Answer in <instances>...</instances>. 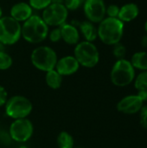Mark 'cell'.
I'll use <instances>...</instances> for the list:
<instances>
[{"instance_id": "1", "label": "cell", "mask_w": 147, "mask_h": 148, "mask_svg": "<svg viewBox=\"0 0 147 148\" xmlns=\"http://www.w3.org/2000/svg\"><path fill=\"white\" fill-rule=\"evenodd\" d=\"M98 24V38L104 44L114 46L120 42L124 34V23L119 18L106 16Z\"/></svg>"}, {"instance_id": "2", "label": "cell", "mask_w": 147, "mask_h": 148, "mask_svg": "<svg viewBox=\"0 0 147 148\" xmlns=\"http://www.w3.org/2000/svg\"><path fill=\"white\" fill-rule=\"evenodd\" d=\"M49 26L38 15H32L22 23V37L32 44H38L48 38Z\"/></svg>"}, {"instance_id": "3", "label": "cell", "mask_w": 147, "mask_h": 148, "mask_svg": "<svg viewBox=\"0 0 147 148\" xmlns=\"http://www.w3.org/2000/svg\"><path fill=\"white\" fill-rule=\"evenodd\" d=\"M57 61V53L49 46H38L34 49L30 54V62L32 65L36 69L45 73L55 69Z\"/></svg>"}, {"instance_id": "4", "label": "cell", "mask_w": 147, "mask_h": 148, "mask_svg": "<svg viewBox=\"0 0 147 148\" xmlns=\"http://www.w3.org/2000/svg\"><path fill=\"white\" fill-rule=\"evenodd\" d=\"M135 76V69L131 62L126 58L117 60L110 72V80L118 88H125L130 85L133 82Z\"/></svg>"}, {"instance_id": "5", "label": "cell", "mask_w": 147, "mask_h": 148, "mask_svg": "<svg viewBox=\"0 0 147 148\" xmlns=\"http://www.w3.org/2000/svg\"><path fill=\"white\" fill-rule=\"evenodd\" d=\"M81 67L94 68L100 62V52L94 42L82 41L75 45L73 55Z\"/></svg>"}, {"instance_id": "6", "label": "cell", "mask_w": 147, "mask_h": 148, "mask_svg": "<svg viewBox=\"0 0 147 148\" xmlns=\"http://www.w3.org/2000/svg\"><path fill=\"white\" fill-rule=\"evenodd\" d=\"M3 108L6 116L12 120L28 118L33 111V104L30 100L20 95L9 97Z\"/></svg>"}, {"instance_id": "7", "label": "cell", "mask_w": 147, "mask_h": 148, "mask_svg": "<svg viewBox=\"0 0 147 148\" xmlns=\"http://www.w3.org/2000/svg\"><path fill=\"white\" fill-rule=\"evenodd\" d=\"M22 37V23L10 16L0 18V42L5 46L16 43Z\"/></svg>"}, {"instance_id": "8", "label": "cell", "mask_w": 147, "mask_h": 148, "mask_svg": "<svg viewBox=\"0 0 147 148\" xmlns=\"http://www.w3.org/2000/svg\"><path fill=\"white\" fill-rule=\"evenodd\" d=\"M8 133L12 141L24 144L33 136L34 125L29 118L13 120L9 127Z\"/></svg>"}, {"instance_id": "9", "label": "cell", "mask_w": 147, "mask_h": 148, "mask_svg": "<svg viewBox=\"0 0 147 148\" xmlns=\"http://www.w3.org/2000/svg\"><path fill=\"white\" fill-rule=\"evenodd\" d=\"M68 16V10L63 3H51L42 10V18L49 27H60L66 23Z\"/></svg>"}, {"instance_id": "10", "label": "cell", "mask_w": 147, "mask_h": 148, "mask_svg": "<svg viewBox=\"0 0 147 148\" xmlns=\"http://www.w3.org/2000/svg\"><path fill=\"white\" fill-rule=\"evenodd\" d=\"M83 10L88 21L99 23L106 17V4L103 0H85Z\"/></svg>"}, {"instance_id": "11", "label": "cell", "mask_w": 147, "mask_h": 148, "mask_svg": "<svg viewBox=\"0 0 147 148\" xmlns=\"http://www.w3.org/2000/svg\"><path fill=\"white\" fill-rule=\"evenodd\" d=\"M144 102L138 95H130L123 97L117 103V110L124 114H134L140 111Z\"/></svg>"}, {"instance_id": "12", "label": "cell", "mask_w": 147, "mask_h": 148, "mask_svg": "<svg viewBox=\"0 0 147 148\" xmlns=\"http://www.w3.org/2000/svg\"><path fill=\"white\" fill-rule=\"evenodd\" d=\"M80 64L74 56H65L58 58L55 69L62 76L73 75L80 69Z\"/></svg>"}, {"instance_id": "13", "label": "cell", "mask_w": 147, "mask_h": 148, "mask_svg": "<svg viewBox=\"0 0 147 148\" xmlns=\"http://www.w3.org/2000/svg\"><path fill=\"white\" fill-rule=\"evenodd\" d=\"M32 15L33 9L28 3L25 2H19L15 3L11 6L10 10V16L20 23H23L28 20Z\"/></svg>"}, {"instance_id": "14", "label": "cell", "mask_w": 147, "mask_h": 148, "mask_svg": "<svg viewBox=\"0 0 147 148\" xmlns=\"http://www.w3.org/2000/svg\"><path fill=\"white\" fill-rule=\"evenodd\" d=\"M62 40L68 45H76L80 42V31L74 23H65L60 27Z\"/></svg>"}, {"instance_id": "15", "label": "cell", "mask_w": 147, "mask_h": 148, "mask_svg": "<svg viewBox=\"0 0 147 148\" xmlns=\"http://www.w3.org/2000/svg\"><path fill=\"white\" fill-rule=\"evenodd\" d=\"M79 29L80 34H81L85 39V41L94 42L98 38L97 27H95L94 23L86 20L83 22H73Z\"/></svg>"}, {"instance_id": "16", "label": "cell", "mask_w": 147, "mask_h": 148, "mask_svg": "<svg viewBox=\"0 0 147 148\" xmlns=\"http://www.w3.org/2000/svg\"><path fill=\"white\" fill-rule=\"evenodd\" d=\"M139 14V6L134 3H128L120 8L118 18L122 23H129L138 17Z\"/></svg>"}, {"instance_id": "17", "label": "cell", "mask_w": 147, "mask_h": 148, "mask_svg": "<svg viewBox=\"0 0 147 148\" xmlns=\"http://www.w3.org/2000/svg\"><path fill=\"white\" fill-rule=\"evenodd\" d=\"M45 82L49 88L56 90L62 87L63 76H62L55 69H52L45 73Z\"/></svg>"}, {"instance_id": "18", "label": "cell", "mask_w": 147, "mask_h": 148, "mask_svg": "<svg viewBox=\"0 0 147 148\" xmlns=\"http://www.w3.org/2000/svg\"><path fill=\"white\" fill-rule=\"evenodd\" d=\"M130 62L135 69L140 71L147 70V51H138L134 53Z\"/></svg>"}, {"instance_id": "19", "label": "cell", "mask_w": 147, "mask_h": 148, "mask_svg": "<svg viewBox=\"0 0 147 148\" xmlns=\"http://www.w3.org/2000/svg\"><path fill=\"white\" fill-rule=\"evenodd\" d=\"M56 146L58 148H74L75 140L67 131H62L56 137Z\"/></svg>"}, {"instance_id": "20", "label": "cell", "mask_w": 147, "mask_h": 148, "mask_svg": "<svg viewBox=\"0 0 147 148\" xmlns=\"http://www.w3.org/2000/svg\"><path fill=\"white\" fill-rule=\"evenodd\" d=\"M134 88L137 91L147 89V70L141 71L134 78Z\"/></svg>"}, {"instance_id": "21", "label": "cell", "mask_w": 147, "mask_h": 148, "mask_svg": "<svg viewBox=\"0 0 147 148\" xmlns=\"http://www.w3.org/2000/svg\"><path fill=\"white\" fill-rule=\"evenodd\" d=\"M13 64L12 57L6 52L1 51L0 52V70H7L9 69Z\"/></svg>"}, {"instance_id": "22", "label": "cell", "mask_w": 147, "mask_h": 148, "mask_svg": "<svg viewBox=\"0 0 147 148\" xmlns=\"http://www.w3.org/2000/svg\"><path fill=\"white\" fill-rule=\"evenodd\" d=\"M52 0H29V4L33 10H43L46 9Z\"/></svg>"}, {"instance_id": "23", "label": "cell", "mask_w": 147, "mask_h": 148, "mask_svg": "<svg viewBox=\"0 0 147 148\" xmlns=\"http://www.w3.org/2000/svg\"><path fill=\"white\" fill-rule=\"evenodd\" d=\"M126 47L121 44L120 42V43H117L113 46V55L114 56V57L117 59V60H120V59H124L125 56H126Z\"/></svg>"}, {"instance_id": "24", "label": "cell", "mask_w": 147, "mask_h": 148, "mask_svg": "<svg viewBox=\"0 0 147 148\" xmlns=\"http://www.w3.org/2000/svg\"><path fill=\"white\" fill-rule=\"evenodd\" d=\"M85 0H64L63 4L68 9V10H76L82 7Z\"/></svg>"}, {"instance_id": "25", "label": "cell", "mask_w": 147, "mask_h": 148, "mask_svg": "<svg viewBox=\"0 0 147 148\" xmlns=\"http://www.w3.org/2000/svg\"><path fill=\"white\" fill-rule=\"evenodd\" d=\"M48 38L52 42H58L59 41H61L62 40V34H61L60 28L59 27H55L53 29L49 31Z\"/></svg>"}, {"instance_id": "26", "label": "cell", "mask_w": 147, "mask_h": 148, "mask_svg": "<svg viewBox=\"0 0 147 148\" xmlns=\"http://www.w3.org/2000/svg\"><path fill=\"white\" fill-rule=\"evenodd\" d=\"M120 8L117 4H110L106 8V16L112 18H118Z\"/></svg>"}, {"instance_id": "27", "label": "cell", "mask_w": 147, "mask_h": 148, "mask_svg": "<svg viewBox=\"0 0 147 148\" xmlns=\"http://www.w3.org/2000/svg\"><path fill=\"white\" fill-rule=\"evenodd\" d=\"M139 113L140 126L144 129H147V105H144Z\"/></svg>"}, {"instance_id": "28", "label": "cell", "mask_w": 147, "mask_h": 148, "mask_svg": "<svg viewBox=\"0 0 147 148\" xmlns=\"http://www.w3.org/2000/svg\"><path fill=\"white\" fill-rule=\"evenodd\" d=\"M9 99V95L6 88L0 84V108H3Z\"/></svg>"}, {"instance_id": "29", "label": "cell", "mask_w": 147, "mask_h": 148, "mask_svg": "<svg viewBox=\"0 0 147 148\" xmlns=\"http://www.w3.org/2000/svg\"><path fill=\"white\" fill-rule=\"evenodd\" d=\"M139 98L142 100V101L145 103L147 102V89L146 90H141V91H138V94H137Z\"/></svg>"}, {"instance_id": "30", "label": "cell", "mask_w": 147, "mask_h": 148, "mask_svg": "<svg viewBox=\"0 0 147 148\" xmlns=\"http://www.w3.org/2000/svg\"><path fill=\"white\" fill-rule=\"evenodd\" d=\"M141 45L144 48H147V35H145L141 38Z\"/></svg>"}, {"instance_id": "31", "label": "cell", "mask_w": 147, "mask_h": 148, "mask_svg": "<svg viewBox=\"0 0 147 148\" xmlns=\"http://www.w3.org/2000/svg\"><path fill=\"white\" fill-rule=\"evenodd\" d=\"M64 0H52V3H63Z\"/></svg>"}, {"instance_id": "32", "label": "cell", "mask_w": 147, "mask_h": 148, "mask_svg": "<svg viewBox=\"0 0 147 148\" xmlns=\"http://www.w3.org/2000/svg\"><path fill=\"white\" fill-rule=\"evenodd\" d=\"M1 51H5V45H3L2 42H0V52Z\"/></svg>"}, {"instance_id": "33", "label": "cell", "mask_w": 147, "mask_h": 148, "mask_svg": "<svg viewBox=\"0 0 147 148\" xmlns=\"http://www.w3.org/2000/svg\"><path fill=\"white\" fill-rule=\"evenodd\" d=\"M18 148H29V147H27V146H26V145H24V144H21Z\"/></svg>"}, {"instance_id": "34", "label": "cell", "mask_w": 147, "mask_h": 148, "mask_svg": "<svg viewBox=\"0 0 147 148\" xmlns=\"http://www.w3.org/2000/svg\"><path fill=\"white\" fill-rule=\"evenodd\" d=\"M3 16V10H2V8H1V6H0V18Z\"/></svg>"}, {"instance_id": "35", "label": "cell", "mask_w": 147, "mask_h": 148, "mask_svg": "<svg viewBox=\"0 0 147 148\" xmlns=\"http://www.w3.org/2000/svg\"><path fill=\"white\" fill-rule=\"evenodd\" d=\"M144 28H145V30H146V32L147 33V20H146V22L145 23V27H144Z\"/></svg>"}, {"instance_id": "36", "label": "cell", "mask_w": 147, "mask_h": 148, "mask_svg": "<svg viewBox=\"0 0 147 148\" xmlns=\"http://www.w3.org/2000/svg\"><path fill=\"white\" fill-rule=\"evenodd\" d=\"M74 148H83V147H75Z\"/></svg>"}]
</instances>
